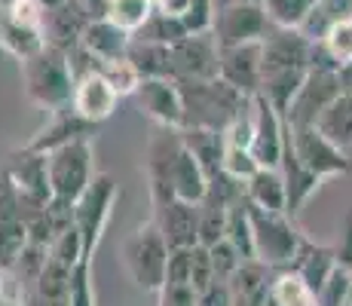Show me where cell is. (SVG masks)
Masks as SVG:
<instances>
[{"instance_id":"cell-1","label":"cell","mask_w":352,"mask_h":306,"mask_svg":"<svg viewBox=\"0 0 352 306\" xmlns=\"http://www.w3.org/2000/svg\"><path fill=\"white\" fill-rule=\"evenodd\" d=\"M184 98V129H212L227 132L230 122H236L252 107V98L233 89L224 80H184L178 83ZM181 129V132H184Z\"/></svg>"},{"instance_id":"cell-2","label":"cell","mask_w":352,"mask_h":306,"mask_svg":"<svg viewBox=\"0 0 352 306\" xmlns=\"http://www.w3.org/2000/svg\"><path fill=\"white\" fill-rule=\"evenodd\" d=\"M22 86L31 105L40 111L56 113L74 105V89H77V77L71 71L65 50L46 43L40 52L22 61Z\"/></svg>"},{"instance_id":"cell-3","label":"cell","mask_w":352,"mask_h":306,"mask_svg":"<svg viewBox=\"0 0 352 306\" xmlns=\"http://www.w3.org/2000/svg\"><path fill=\"white\" fill-rule=\"evenodd\" d=\"M252 212V233H254V257L273 270H288L294 263L297 251L307 236L297 230L294 217L279 212H263L248 202Z\"/></svg>"},{"instance_id":"cell-4","label":"cell","mask_w":352,"mask_h":306,"mask_svg":"<svg viewBox=\"0 0 352 306\" xmlns=\"http://www.w3.org/2000/svg\"><path fill=\"white\" fill-rule=\"evenodd\" d=\"M168 245L162 239L160 227L153 217L141 223L132 236L123 242V263L132 276V282L141 291H160L166 285V267H168Z\"/></svg>"},{"instance_id":"cell-5","label":"cell","mask_w":352,"mask_h":306,"mask_svg":"<svg viewBox=\"0 0 352 306\" xmlns=\"http://www.w3.org/2000/svg\"><path fill=\"white\" fill-rule=\"evenodd\" d=\"M113 202H117V181L107 172H98L86 187V193L74 202V227L83 239V254L89 261L96 257L98 239L107 227V217L113 212Z\"/></svg>"},{"instance_id":"cell-6","label":"cell","mask_w":352,"mask_h":306,"mask_svg":"<svg viewBox=\"0 0 352 306\" xmlns=\"http://www.w3.org/2000/svg\"><path fill=\"white\" fill-rule=\"evenodd\" d=\"M50 156V184H52V199L77 202L92 184V144L89 138L65 144L58 151L46 153Z\"/></svg>"},{"instance_id":"cell-7","label":"cell","mask_w":352,"mask_h":306,"mask_svg":"<svg viewBox=\"0 0 352 306\" xmlns=\"http://www.w3.org/2000/svg\"><path fill=\"white\" fill-rule=\"evenodd\" d=\"M288 138H291V147H294L297 160L324 181L337 178V175H346L352 168L346 151L324 138L319 132V126H288Z\"/></svg>"},{"instance_id":"cell-8","label":"cell","mask_w":352,"mask_h":306,"mask_svg":"<svg viewBox=\"0 0 352 306\" xmlns=\"http://www.w3.org/2000/svg\"><path fill=\"white\" fill-rule=\"evenodd\" d=\"M273 31L263 3H236V6H221L214 16V40L218 46H245V43H263V37Z\"/></svg>"},{"instance_id":"cell-9","label":"cell","mask_w":352,"mask_h":306,"mask_svg":"<svg viewBox=\"0 0 352 306\" xmlns=\"http://www.w3.org/2000/svg\"><path fill=\"white\" fill-rule=\"evenodd\" d=\"M340 80H337V71H309L307 80H303L300 92L291 101L285 122L288 126H316L319 117L340 98Z\"/></svg>"},{"instance_id":"cell-10","label":"cell","mask_w":352,"mask_h":306,"mask_svg":"<svg viewBox=\"0 0 352 306\" xmlns=\"http://www.w3.org/2000/svg\"><path fill=\"white\" fill-rule=\"evenodd\" d=\"M221 46L214 34H190L172 46V80H218Z\"/></svg>"},{"instance_id":"cell-11","label":"cell","mask_w":352,"mask_h":306,"mask_svg":"<svg viewBox=\"0 0 352 306\" xmlns=\"http://www.w3.org/2000/svg\"><path fill=\"white\" fill-rule=\"evenodd\" d=\"M252 122H254V138H252V153L261 168H279L282 166V151H285V117L270 105L263 95L252 98Z\"/></svg>"},{"instance_id":"cell-12","label":"cell","mask_w":352,"mask_h":306,"mask_svg":"<svg viewBox=\"0 0 352 306\" xmlns=\"http://www.w3.org/2000/svg\"><path fill=\"white\" fill-rule=\"evenodd\" d=\"M263 74L309 71L313 40L300 28H273L263 37Z\"/></svg>"},{"instance_id":"cell-13","label":"cell","mask_w":352,"mask_h":306,"mask_svg":"<svg viewBox=\"0 0 352 306\" xmlns=\"http://www.w3.org/2000/svg\"><path fill=\"white\" fill-rule=\"evenodd\" d=\"M138 111L147 120H153L162 129H184V98L175 80H141L138 92Z\"/></svg>"},{"instance_id":"cell-14","label":"cell","mask_w":352,"mask_h":306,"mask_svg":"<svg viewBox=\"0 0 352 306\" xmlns=\"http://www.w3.org/2000/svg\"><path fill=\"white\" fill-rule=\"evenodd\" d=\"M218 77L233 86V89H239L242 95L254 98L263 83V46L261 43L224 46L221 50Z\"/></svg>"},{"instance_id":"cell-15","label":"cell","mask_w":352,"mask_h":306,"mask_svg":"<svg viewBox=\"0 0 352 306\" xmlns=\"http://www.w3.org/2000/svg\"><path fill=\"white\" fill-rule=\"evenodd\" d=\"M46 19H43V37L56 50H74L83 40V31L89 28L92 19L86 16L80 0H43Z\"/></svg>"},{"instance_id":"cell-16","label":"cell","mask_w":352,"mask_h":306,"mask_svg":"<svg viewBox=\"0 0 352 306\" xmlns=\"http://www.w3.org/2000/svg\"><path fill=\"white\" fill-rule=\"evenodd\" d=\"M153 223L160 227L168 248H193L199 245V202L172 199L153 208Z\"/></svg>"},{"instance_id":"cell-17","label":"cell","mask_w":352,"mask_h":306,"mask_svg":"<svg viewBox=\"0 0 352 306\" xmlns=\"http://www.w3.org/2000/svg\"><path fill=\"white\" fill-rule=\"evenodd\" d=\"M96 129H98L96 122L83 120L74 107H65V111L50 113V122H46V126L40 129V132L34 135L25 147H28V151H37V153H52V151H58V147H65V144H74V141L89 138Z\"/></svg>"},{"instance_id":"cell-18","label":"cell","mask_w":352,"mask_h":306,"mask_svg":"<svg viewBox=\"0 0 352 306\" xmlns=\"http://www.w3.org/2000/svg\"><path fill=\"white\" fill-rule=\"evenodd\" d=\"M3 168L10 172V178L16 181L34 202L46 206V202L52 199L50 156H46V153H37V151H28V147H22V151L10 153V162H6Z\"/></svg>"},{"instance_id":"cell-19","label":"cell","mask_w":352,"mask_h":306,"mask_svg":"<svg viewBox=\"0 0 352 306\" xmlns=\"http://www.w3.org/2000/svg\"><path fill=\"white\" fill-rule=\"evenodd\" d=\"M273 278L276 270L267 267L263 261H242V267L233 273L227 282L230 294H233V306H267L270 294H273Z\"/></svg>"},{"instance_id":"cell-20","label":"cell","mask_w":352,"mask_h":306,"mask_svg":"<svg viewBox=\"0 0 352 306\" xmlns=\"http://www.w3.org/2000/svg\"><path fill=\"white\" fill-rule=\"evenodd\" d=\"M282 178H285V190H288V217H294L303 212V206H307L309 199L316 196V190L324 184V178H319L316 172H309L307 166H303L300 160H297L294 147H291V138L285 132V151H282V166H279Z\"/></svg>"},{"instance_id":"cell-21","label":"cell","mask_w":352,"mask_h":306,"mask_svg":"<svg viewBox=\"0 0 352 306\" xmlns=\"http://www.w3.org/2000/svg\"><path fill=\"white\" fill-rule=\"evenodd\" d=\"M117 101H120L117 89H113V86L107 83L101 74H89V77L77 80V89H74V105L71 107L83 120L101 126V122L117 111Z\"/></svg>"},{"instance_id":"cell-22","label":"cell","mask_w":352,"mask_h":306,"mask_svg":"<svg viewBox=\"0 0 352 306\" xmlns=\"http://www.w3.org/2000/svg\"><path fill=\"white\" fill-rule=\"evenodd\" d=\"M80 43L104 65V61H120V58L129 56L132 34L123 31L120 25H113L111 19H96V22H89V28L83 31V40H80Z\"/></svg>"},{"instance_id":"cell-23","label":"cell","mask_w":352,"mask_h":306,"mask_svg":"<svg viewBox=\"0 0 352 306\" xmlns=\"http://www.w3.org/2000/svg\"><path fill=\"white\" fill-rule=\"evenodd\" d=\"M288 270H294V273L300 276L316 294H319V291L324 288V282L331 278V273L337 270V254H334V248H328V245L303 239L300 251H297L294 263H291Z\"/></svg>"},{"instance_id":"cell-24","label":"cell","mask_w":352,"mask_h":306,"mask_svg":"<svg viewBox=\"0 0 352 306\" xmlns=\"http://www.w3.org/2000/svg\"><path fill=\"white\" fill-rule=\"evenodd\" d=\"M172 190L184 202H202L208 193V175L187 144H181V151L172 162Z\"/></svg>"},{"instance_id":"cell-25","label":"cell","mask_w":352,"mask_h":306,"mask_svg":"<svg viewBox=\"0 0 352 306\" xmlns=\"http://www.w3.org/2000/svg\"><path fill=\"white\" fill-rule=\"evenodd\" d=\"M245 199L263 212H288V190L279 168H257L245 181Z\"/></svg>"},{"instance_id":"cell-26","label":"cell","mask_w":352,"mask_h":306,"mask_svg":"<svg viewBox=\"0 0 352 306\" xmlns=\"http://www.w3.org/2000/svg\"><path fill=\"white\" fill-rule=\"evenodd\" d=\"M184 144L193 151L199 166L206 168L208 184L224 178V132H212V129H184L181 132Z\"/></svg>"},{"instance_id":"cell-27","label":"cell","mask_w":352,"mask_h":306,"mask_svg":"<svg viewBox=\"0 0 352 306\" xmlns=\"http://www.w3.org/2000/svg\"><path fill=\"white\" fill-rule=\"evenodd\" d=\"M46 46L43 31H34L28 25H22L19 19L10 16L6 3H0V50H6L10 56H16L19 61L31 58L34 52H40Z\"/></svg>"},{"instance_id":"cell-28","label":"cell","mask_w":352,"mask_h":306,"mask_svg":"<svg viewBox=\"0 0 352 306\" xmlns=\"http://www.w3.org/2000/svg\"><path fill=\"white\" fill-rule=\"evenodd\" d=\"M126 58L135 65L141 80H172V46L147 43V40L132 37Z\"/></svg>"},{"instance_id":"cell-29","label":"cell","mask_w":352,"mask_h":306,"mask_svg":"<svg viewBox=\"0 0 352 306\" xmlns=\"http://www.w3.org/2000/svg\"><path fill=\"white\" fill-rule=\"evenodd\" d=\"M40 202H34L16 181L10 178L6 168H0V221H16L28 227L31 217L40 212Z\"/></svg>"},{"instance_id":"cell-30","label":"cell","mask_w":352,"mask_h":306,"mask_svg":"<svg viewBox=\"0 0 352 306\" xmlns=\"http://www.w3.org/2000/svg\"><path fill=\"white\" fill-rule=\"evenodd\" d=\"M343 22H352V0H319L316 10L309 12V19L300 25V31L313 43H319L331 28H337Z\"/></svg>"},{"instance_id":"cell-31","label":"cell","mask_w":352,"mask_h":306,"mask_svg":"<svg viewBox=\"0 0 352 306\" xmlns=\"http://www.w3.org/2000/svg\"><path fill=\"white\" fill-rule=\"evenodd\" d=\"M230 206H233V202H227L224 196L212 193V190L206 193V199L199 202V245L212 248V245H218L227 236Z\"/></svg>"},{"instance_id":"cell-32","label":"cell","mask_w":352,"mask_h":306,"mask_svg":"<svg viewBox=\"0 0 352 306\" xmlns=\"http://www.w3.org/2000/svg\"><path fill=\"white\" fill-rule=\"evenodd\" d=\"M319 132L324 135L328 141H334L337 147H352V98L349 95H340L334 105L319 117Z\"/></svg>"},{"instance_id":"cell-33","label":"cell","mask_w":352,"mask_h":306,"mask_svg":"<svg viewBox=\"0 0 352 306\" xmlns=\"http://www.w3.org/2000/svg\"><path fill=\"white\" fill-rule=\"evenodd\" d=\"M270 300L276 306H319V294L294 270H276Z\"/></svg>"},{"instance_id":"cell-34","label":"cell","mask_w":352,"mask_h":306,"mask_svg":"<svg viewBox=\"0 0 352 306\" xmlns=\"http://www.w3.org/2000/svg\"><path fill=\"white\" fill-rule=\"evenodd\" d=\"M224 239L239 251L245 261L254 257V233H252V212H248V199L239 196V199L230 206L227 215V236Z\"/></svg>"},{"instance_id":"cell-35","label":"cell","mask_w":352,"mask_h":306,"mask_svg":"<svg viewBox=\"0 0 352 306\" xmlns=\"http://www.w3.org/2000/svg\"><path fill=\"white\" fill-rule=\"evenodd\" d=\"M153 12H157V0H111L107 19L135 37V34L147 25V19H151Z\"/></svg>"},{"instance_id":"cell-36","label":"cell","mask_w":352,"mask_h":306,"mask_svg":"<svg viewBox=\"0 0 352 306\" xmlns=\"http://www.w3.org/2000/svg\"><path fill=\"white\" fill-rule=\"evenodd\" d=\"M184 37H190L184 28V22L175 16H166V12H160V10L147 19L144 28L135 34V40H147V43H160V46H175Z\"/></svg>"},{"instance_id":"cell-37","label":"cell","mask_w":352,"mask_h":306,"mask_svg":"<svg viewBox=\"0 0 352 306\" xmlns=\"http://www.w3.org/2000/svg\"><path fill=\"white\" fill-rule=\"evenodd\" d=\"M316 3L319 0H263V10L273 28H300L316 10Z\"/></svg>"},{"instance_id":"cell-38","label":"cell","mask_w":352,"mask_h":306,"mask_svg":"<svg viewBox=\"0 0 352 306\" xmlns=\"http://www.w3.org/2000/svg\"><path fill=\"white\" fill-rule=\"evenodd\" d=\"M25 248H28V227L16 221H0V273H10Z\"/></svg>"},{"instance_id":"cell-39","label":"cell","mask_w":352,"mask_h":306,"mask_svg":"<svg viewBox=\"0 0 352 306\" xmlns=\"http://www.w3.org/2000/svg\"><path fill=\"white\" fill-rule=\"evenodd\" d=\"M98 74L113 86V89H117L120 98H126V95H135V92H138V86H141V74L135 71V65L129 58L104 61V65L98 67Z\"/></svg>"},{"instance_id":"cell-40","label":"cell","mask_w":352,"mask_h":306,"mask_svg":"<svg viewBox=\"0 0 352 306\" xmlns=\"http://www.w3.org/2000/svg\"><path fill=\"white\" fill-rule=\"evenodd\" d=\"M212 267H214V282L218 285H227L230 278H233V273L236 270L242 267V261H245V257L239 254V251L233 248V245H230L227 239H221L218 245H212Z\"/></svg>"},{"instance_id":"cell-41","label":"cell","mask_w":352,"mask_h":306,"mask_svg":"<svg viewBox=\"0 0 352 306\" xmlns=\"http://www.w3.org/2000/svg\"><path fill=\"white\" fill-rule=\"evenodd\" d=\"M71 306H96V288H92V261H83L71 273Z\"/></svg>"},{"instance_id":"cell-42","label":"cell","mask_w":352,"mask_h":306,"mask_svg":"<svg viewBox=\"0 0 352 306\" xmlns=\"http://www.w3.org/2000/svg\"><path fill=\"white\" fill-rule=\"evenodd\" d=\"M214 16H218V3L214 0H193L190 10L181 16V22H184L187 34H212Z\"/></svg>"},{"instance_id":"cell-43","label":"cell","mask_w":352,"mask_h":306,"mask_svg":"<svg viewBox=\"0 0 352 306\" xmlns=\"http://www.w3.org/2000/svg\"><path fill=\"white\" fill-rule=\"evenodd\" d=\"M319 43L328 50V56L337 61V67L352 61V22H343V25H337V28H331Z\"/></svg>"},{"instance_id":"cell-44","label":"cell","mask_w":352,"mask_h":306,"mask_svg":"<svg viewBox=\"0 0 352 306\" xmlns=\"http://www.w3.org/2000/svg\"><path fill=\"white\" fill-rule=\"evenodd\" d=\"M196 248V245H193ZM193 248H172L166 267V285H190L193 273Z\"/></svg>"},{"instance_id":"cell-45","label":"cell","mask_w":352,"mask_h":306,"mask_svg":"<svg viewBox=\"0 0 352 306\" xmlns=\"http://www.w3.org/2000/svg\"><path fill=\"white\" fill-rule=\"evenodd\" d=\"M349 288H352V273L343 267H337L328 282H324V288L319 291V306H340L346 300Z\"/></svg>"},{"instance_id":"cell-46","label":"cell","mask_w":352,"mask_h":306,"mask_svg":"<svg viewBox=\"0 0 352 306\" xmlns=\"http://www.w3.org/2000/svg\"><path fill=\"white\" fill-rule=\"evenodd\" d=\"M214 282V267H212V251L206 245H196L193 248V273H190V288L199 294V291L212 288Z\"/></svg>"},{"instance_id":"cell-47","label":"cell","mask_w":352,"mask_h":306,"mask_svg":"<svg viewBox=\"0 0 352 306\" xmlns=\"http://www.w3.org/2000/svg\"><path fill=\"white\" fill-rule=\"evenodd\" d=\"M157 306H196V291L190 285H162L157 291Z\"/></svg>"},{"instance_id":"cell-48","label":"cell","mask_w":352,"mask_h":306,"mask_svg":"<svg viewBox=\"0 0 352 306\" xmlns=\"http://www.w3.org/2000/svg\"><path fill=\"white\" fill-rule=\"evenodd\" d=\"M334 254H337V267H343L352 273V212H346V217H343L340 239L334 245Z\"/></svg>"},{"instance_id":"cell-49","label":"cell","mask_w":352,"mask_h":306,"mask_svg":"<svg viewBox=\"0 0 352 306\" xmlns=\"http://www.w3.org/2000/svg\"><path fill=\"white\" fill-rule=\"evenodd\" d=\"M196 306H233V294L227 285H212L196 294Z\"/></svg>"},{"instance_id":"cell-50","label":"cell","mask_w":352,"mask_h":306,"mask_svg":"<svg viewBox=\"0 0 352 306\" xmlns=\"http://www.w3.org/2000/svg\"><path fill=\"white\" fill-rule=\"evenodd\" d=\"M190 3H193V0H157V10L166 12V16L181 19L187 10H190Z\"/></svg>"},{"instance_id":"cell-51","label":"cell","mask_w":352,"mask_h":306,"mask_svg":"<svg viewBox=\"0 0 352 306\" xmlns=\"http://www.w3.org/2000/svg\"><path fill=\"white\" fill-rule=\"evenodd\" d=\"M337 80H340V92L352 98V61H346V65L337 67Z\"/></svg>"},{"instance_id":"cell-52","label":"cell","mask_w":352,"mask_h":306,"mask_svg":"<svg viewBox=\"0 0 352 306\" xmlns=\"http://www.w3.org/2000/svg\"><path fill=\"white\" fill-rule=\"evenodd\" d=\"M218 3V10L221 6H236V3H263V0H214Z\"/></svg>"},{"instance_id":"cell-53","label":"cell","mask_w":352,"mask_h":306,"mask_svg":"<svg viewBox=\"0 0 352 306\" xmlns=\"http://www.w3.org/2000/svg\"><path fill=\"white\" fill-rule=\"evenodd\" d=\"M340 306H352V288H349V294H346V300H343Z\"/></svg>"},{"instance_id":"cell-54","label":"cell","mask_w":352,"mask_h":306,"mask_svg":"<svg viewBox=\"0 0 352 306\" xmlns=\"http://www.w3.org/2000/svg\"><path fill=\"white\" fill-rule=\"evenodd\" d=\"M3 297H6L3 294V273H0V300H3Z\"/></svg>"}]
</instances>
